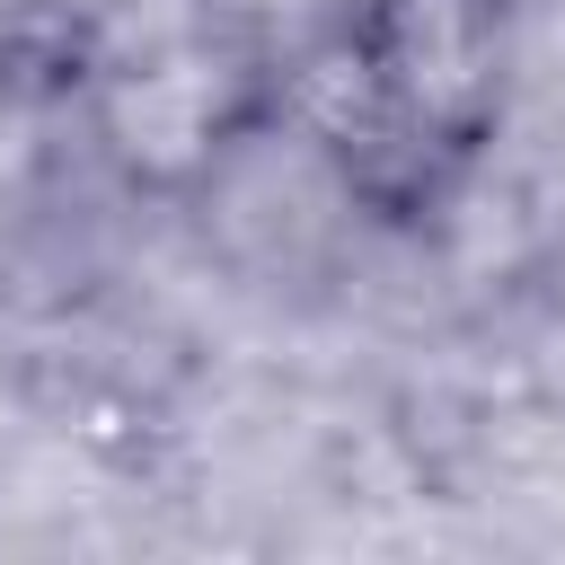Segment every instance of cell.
Wrapping results in <instances>:
<instances>
[{"mask_svg": "<svg viewBox=\"0 0 565 565\" xmlns=\"http://www.w3.org/2000/svg\"><path fill=\"white\" fill-rule=\"evenodd\" d=\"M521 26L512 0H344L291 53V150L318 159L344 212L433 230L503 141Z\"/></svg>", "mask_w": 565, "mask_h": 565, "instance_id": "obj_1", "label": "cell"}, {"mask_svg": "<svg viewBox=\"0 0 565 565\" xmlns=\"http://www.w3.org/2000/svg\"><path fill=\"white\" fill-rule=\"evenodd\" d=\"M291 141V53L230 18H185L141 44H88L79 150L132 203H212L238 168Z\"/></svg>", "mask_w": 565, "mask_h": 565, "instance_id": "obj_2", "label": "cell"}, {"mask_svg": "<svg viewBox=\"0 0 565 565\" xmlns=\"http://www.w3.org/2000/svg\"><path fill=\"white\" fill-rule=\"evenodd\" d=\"M79 79H88L79 35L53 53H0V256L18 230H35L62 150H79Z\"/></svg>", "mask_w": 565, "mask_h": 565, "instance_id": "obj_3", "label": "cell"}, {"mask_svg": "<svg viewBox=\"0 0 565 565\" xmlns=\"http://www.w3.org/2000/svg\"><path fill=\"white\" fill-rule=\"evenodd\" d=\"M512 9H521V18H539V9H565V0H512Z\"/></svg>", "mask_w": 565, "mask_h": 565, "instance_id": "obj_4", "label": "cell"}]
</instances>
